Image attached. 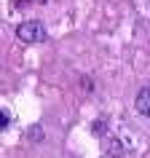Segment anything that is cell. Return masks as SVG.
I'll return each mask as SVG.
<instances>
[{
    "label": "cell",
    "mask_w": 150,
    "mask_h": 158,
    "mask_svg": "<svg viewBox=\"0 0 150 158\" xmlns=\"http://www.w3.org/2000/svg\"><path fill=\"white\" fill-rule=\"evenodd\" d=\"M16 38L22 43H43V40H48V32L38 19H27L16 27Z\"/></svg>",
    "instance_id": "1"
},
{
    "label": "cell",
    "mask_w": 150,
    "mask_h": 158,
    "mask_svg": "<svg viewBox=\"0 0 150 158\" xmlns=\"http://www.w3.org/2000/svg\"><path fill=\"white\" fill-rule=\"evenodd\" d=\"M134 110L142 118H150V86H142L140 91H137V97H134Z\"/></svg>",
    "instance_id": "2"
},
{
    "label": "cell",
    "mask_w": 150,
    "mask_h": 158,
    "mask_svg": "<svg viewBox=\"0 0 150 158\" xmlns=\"http://www.w3.org/2000/svg\"><path fill=\"white\" fill-rule=\"evenodd\" d=\"M8 126H11V115L6 113V110H0V131H6Z\"/></svg>",
    "instance_id": "3"
},
{
    "label": "cell",
    "mask_w": 150,
    "mask_h": 158,
    "mask_svg": "<svg viewBox=\"0 0 150 158\" xmlns=\"http://www.w3.org/2000/svg\"><path fill=\"white\" fill-rule=\"evenodd\" d=\"M30 137H32V139H40L43 131H40V129H32V131H30Z\"/></svg>",
    "instance_id": "4"
},
{
    "label": "cell",
    "mask_w": 150,
    "mask_h": 158,
    "mask_svg": "<svg viewBox=\"0 0 150 158\" xmlns=\"http://www.w3.org/2000/svg\"><path fill=\"white\" fill-rule=\"evenodd\" d=\"M32 3H38V6H46V3H48V0H32Z\"/></svg>",
    "instance_id": "5"
}]
</instances>
